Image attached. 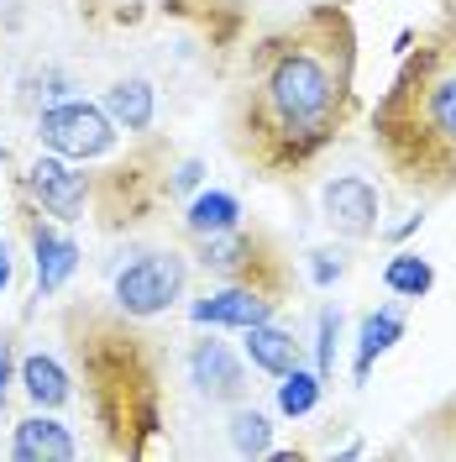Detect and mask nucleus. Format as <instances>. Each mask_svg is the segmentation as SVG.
I'll use <instances>...</instances> for the list:
<instances>
[{
	"instance_id": "nucleus-10",
	"label": "nucleus",
	"mask_w": 456,
	"mask_h": 462,
	"mask_svg": "<svg viewBox=\"0 0 456 462\" xmlns=\"http://www.w3.org/2000/svg\"><path fill=\"white\" fill-rule=\"evenodd\" d=\"M22 216H27V247H32V273H37V300H53V294H63L68 279L79 273L85 253H79V242L68 236V226L53 221V216H42L37 205L22 200Z\"/></svg>"
},
{
	"instance_id": "nucleus-9",
	"label": "nucleus",
	"mask_w": 456,
	"mask_h": 462,
	"mask_svg": "<svg viewBox=\"0 0 456 462\" xmlns=\"http://www.w3.org/2000/svg\"><path fill=\"white\" fill-rule=\"evenodd\" d=\"M320 221L342 242H372L383 231V189L368 173H331L320 184Z\"/></svg>"
},
{
	"instance_id": "nucleus-7",
	"label": "nucleus",
	"mask_w": 456,
	"mask_h": 462,
	"mask_svg": "<svg viewBox=\"0 0 456 462\" xmlns=\"http://www.w3.org/2000/svg\"><path fill=\"white\" fill-rule=\"evenodd\" d=\"M22 200L37 205L42 216H53L63 226H74V221H85L89 205H95V173L89 163H74V158H58V152H37L27 169H22Z\"/></svg>"
},
{
	"instance_id": "nucleus-29",
	"label": "nucleus",
	"mask_w": 456,
	"mask_h": 462,
	"mask_svg": "<svg viewBox=\"0 0 456 462\" xmlns=\"http://www.w3.org/2000/svg\"><path fill=\"white\" fill-rule=\"evenodd\" d=\"M5 158H11V152H5V143H0V163H5Z\"/></svg>"
},
{
	"instance_id": "nucleus-27",
	"label": "nucleus",
	"mask_w": 456,
	"mask_h": 462,
	"mask_svg": "<svg viewBox=\"0 0 456 462\" xmlns=\"http://www.w3.org/2000/svg\"><path fill=\"white\" fill-rule=\"evenodd\" d=\"M11 279H16V263L5 258V242H0V294L11 289Z\"/></svg>"
},
{
	"instance_id": "nucleus-16",
	"label": "nucleus",
	"mask_w": 456,
	"mask_h": 462,
	"mask_svg": "<svg viewBox=\"0 0 456 462\" xmlns=\"http://www.w3.org/2000/svg\"><path fill=\"white\" fill-rule=\"evenodd\" d=\"M16 383L37 410H68L74 404V374L58 363L53 352H27L16 363Z\"/></svg>"
},
{
	"instance_id": "nucleus-15",
	"label": "nucleus",
	"mask_w": 456,
	"mask_h": 462,
	"mask_svg": "<svg viewBox=\"0 0 456 462\" xmlns=\"http://www.w3.org/2000/svg\"><path fill=\"white\" fill-rule=\"evenodd\" d=\"M404 326H409L404 320V305H378V310H368V316L357 320V357H351V378L357 383H368L372 363L388 357L404 342Z\"/></svg>"
},
{
	"instance_id": "nucleus-25",
	"label": "nucleus",
	"mask_w": 456,
	"mask_h": 462,
	"mask_svg": "<svg viewBox=\"0 0 456 462\" xmlns=\"http://www.w3.org/2000/svg\"><path fill=\"white\" fill-rule=\"evenodd\" d=\"M200 184H205L200 158H178V163H169V200H189Z\"/></svg>"
},
{
	"instance_id": "nucleus-21",
	"label": "nucleus",
	"mask_w": 456,
	"mask_h": 462,
	"mask_svg": "<svg viewBox=\"0 0 456 462\" xmlns=\"http://www.w3.org/2000/svg\"><path fill=\"white\" fill-rule=\"evenodd\" d=\"M242 5H247V0H173V11H178V16H195L210 37H226V27L236 32Z\"/></svg>"
},
{
	"instance_id": "nucleus-22",
	"label": "nucleus",
	"mask_w": 456,
	"mask_h": 462,
	"mask_svg": "<svg viewBox=\"0 0 456 462\" xmlns=\"http://www.w3.org/2000/svg\"><path fill=\"white\" fill-rule=\"evenodd\" d=\"M342 326H346V316H342V305H325L320 316H315V374L325 378H336V342H342Z\"/></svg>"
},
{
	"instance_id": "nucleus-20",
	"label": "nucleus",
	"mask_w": 456,
	"mask_h": 462,
	"mask_svg": "<svg viewBox=\"0 0 456 462\" xmlns=\"http://www.w3.org/2000/svg\"><path fill=\"white\" fill-rule=\"evenodd\" d=\"M383 289L394 300H425L430 289H435V263L404 247V253H394V258L383 263Z\"/></svg>"
},
{
	"instance_id": "nucleus-19",
	"label": "nucleus",
	"mask_w": 456,
	"mask_h": 462,
	"mask_svg": "<svg viewBox=\"0 0 456 462\" xmlns=\"http://www.w3.org/2000/svg\"><path fill=\"white\" fill-rule=\"evenodd\" d=\"M320 394H325V378L299 363V368H288V374L273 383V410H278L284 420H305L315 404H320Z\"/></svg>"
},
{
	"instance_id": "nucleus-11",
	"label": "nucleus",
	"mask_w": 456,
	"mask_h": 462,
	"mask_svg": "<svg viewBox=\"0 0 456 462\" xmlns=\"http://www.w3.org/2000/svg\"><path fill=\"white\" fill-rule=\"evenodd\" d=\"M288 300L273 294L262 284H231V279H215V289H205L200 300L189 305V320L195 326H210V331H247L257 320H273Z\"/></svg>"
},
{
	"instance_id": "nucleus-5",
	"label": "nucleus",
	"mask_w": 456,
	"mask_h": 462,
	"mask_svg": "<svg viewBox=\"0 0 456 462\" xmlns=\"http://www.w3.org/2000/svg\"><path fill=\"white\" fill-rule=\"evenodd\" d=\"M189 294V258L178 247L137 253L126 268L111 273V305L132 320H158Z\"/></svg>"
},
{
	"instance_id": "nucleus-6",
	"label": "nucleus",
	"mask_w": 456,
	"mask_h": 462,
	"mask_svg": "<svg viewBox=\"0 0 456 462\" xmlns=\"http://www.w3.org/2000/svg\"><path fill=\"white\" fill-rule=\"evenodd\" d=\"M32 137L37 147H48L58 158H74V163H100L121 147V126H115L100 100H79V95H63L53 106H42L32 121Z\"/></svg>"
},
{
	"instance_id": "nucleus-12",
	"label": "nucleus",
	"mask_w": 456,
	"mask_h": 462,
	"mask_svg": "<svg viewBox=\"0 0 456 462\" xmlns=\"http://www.w3.org/2000/svg\"><path fill=\"white\" fill-rule=\"evenodd\" d=\"M85 452L79 436L58 420L53 410H32L11 426V457L16 462H74Z\"/></svg>"
},
{
	"instance_id": "nucleus-3",
	"label": "nucleus",
	"mask_w": 456,
	"mask_h": 462,
	"mask_svg": "<svg viewBox=\"0 0 456 462\" xmlns=\"http://www.w3.org/2000/svg\"><path fill=\"white\" fill-rule=\"evenodd\" d=\"M63 337L74 357V378L85 383L89 420L111 457H147L169 420L163 394V352L152 346L142 320L115 305H68Z\"/></svg>"
},
{
	"instance_id": "nucleus-8",
	"label": "nucleus",
	"mask_w": 456,
	"mask_h": 462,
	"mask_svg": "<svg viewBox=\"0 0 456 462\" xmlns=\"http://www.w3.org/2000/svg\"><path fill=\"white\" fill-rule=\"evenodd\" d=\"M184 383L210 404H236L252 394V363L242 357V346L221 342L210 331L184 346Z\"/></svg>"
},
{
	"instance_id": "nucleus-1",
	"label": "nucleus",
	"mask_w": 456,
	"mask_h": 462,
	"mask_svg": "<svg viewBox=\"0 0 456 462\" xmlns=\"http://www.w3.org/2000/svg\"><path fill=\"white\" fill-rule=\"evenodd\" d=\"M351 116L357 27L346 5L320 0L252 42L231 100V143L262 179H299L346 137Z\"/></svg>"
},
{
	"instance_id": "nucleus-28",
	"label": "nucleus",
	"mask_w": 456,
	"mask_h": 462,
	"mask_svg": "<svg viewBox=\"0 0 456 462\" xmlns=\"http://www.w3.org/2000/svg\"><path fill=\"white\" fill-rule=\"evenodd\" d=\"M362 452H368L362 441H346V447H342V452H336V457H342V462H351V457H362Z\"/></svg>"
},
{
	"instance_id": "nucleus-2",
	"label": "nucleus",
	"mask_w": 456,
	"mask_h": 462,
	"mask_svg": "<svg viewBox=\"0 0 456 462\" xmlns=\"http://www.w3.org/2000/svg\"><path fill=\"white\" fill-rule=\"evenodd\" d=\"M372 147L394 184L420 200L456 195V27H425L372 106Z\"/></svg>"
},
{
	"instance_id": "nucleus-17",
	"label": "nucleus",
	"mask_w": 456,
	"mask_h": 462,
	"mask_svg": "<svg viewBox=\"0 0 456 462\" xmlns=\"http://www.w3.org/2000/svg\"><path fill=\"white\" fill-rule=\"evenodd\" d=\"M247 221V210H242V200L231 195V189H210V184H200L189 200H184V236L189 242H200V236H221V231L242 226Z\"/></svg>"
},
{
	"instance_id": "nucleus-23",
	"label": "nucleus",
	"mask_w": 456,
	"mask_h": 462,
	"mask_svg": "<svg viewBox=\"0 0 456 462\" xmlns=\"http://www.w3.org/2000/svg\"><path fill=\"white\" fill-rule=\"evenodd\" d=\"M420 447L441 452V457H456V400H446L441 410H430L420 420Z\"/></svg>"
},
{
	"instance_id": "nucleus-4",
	"label": "nucleus",
	"mask_w": 456,
	"mask_h": 462,
	"mask_svg": "<svg viewBox=\"0 0 456 462\" xmlns=\"http://www.w3.org/2000/svg\"><path fill=\"white\" fill-rule=\"evenodd\" d=\"M195 263H200L210 279H231V284H262L273 294L294 289V268H288V253L278 247V236L262 226H231L221 236H200L195 242Z\"/></svg>"
},
{
	"instance_id": "nucleus-18",
	"label": "nucleus",
	"mask_w": 456,
	"mask_h": 462,
	"mask_svg": "<svg viewBox=\"0 0 456 462\" xmlns=\"http://www.w3.org/2000/svg\"><path fill=\"white\" fill-rule=\"evenodd\" d=\"M226 410H231L226 415L231 452H236V457H268V452H273V415L252 400H236V404H226Z\"/></svg>"
},
{
	"instance_id": "nucleus-26",
	"label": "nucleus",
	"mask_w": 456,
	"mask_h": 462,
	"mask_svg": "<svg viewBox=\"0 0 456 462\" xmlns=\"http://www.w3.org/2000/svg\"><path fill=\"white\" fill-rule=\"evenodd\" d=\"M11 383H16V342H11V331H0V410L11 400Z\"/></svg>"
},
{
	"instance_id": "nucleus-14",
	"label": "nucleus",
	"mask_w": 456,
	"mask_h": 462,
	"mask_svg": "<svg viewBox=\"0 0 456 462\" xmlns=\"http://www.w3.org/2000/svg\"><path fill=\"white\" fill-rule=\"evenodd\" d=\"M100 106H105V116L121 126V137H147L152 121H158V89H152V79H142V74H126V79H115V85L100 95Z\"/></svg>"
},
{
	"instance_id": "nucleus-13",
	"label": "nucleus",
	"mask_w": 456,
	"mask_h": 462,
	"mask_svg": "<svg viewBox=\"0 0 456 462\" xmlns=\"http://www.w3.org/2000/svg\"><path fill=\"white\" fill-rule=\"evenodd\" d=\"M242 357L252 363V374L284 378L288 368L305 363V346H299V337H294L288 326H278V320H257V326L242 331Z\"/></svg>"
},
{
	"instance_id": "nucleus-24",
	"label": "nucleus",
	"mask_w": 456,
	"mask_h": 462,
	"mask_svg": "<svg viewBox=\"0 0 456 462\" xmlns=\"http://www.w3.org/2000/svg\"><path fill=\"white\" fill-rule=\"evenodd\" d=\"M346 268H351V258H346L342 247H315L310 258H305V273H310L315 289H336L346 279Z\"/></svg>"
}]
</instances>
